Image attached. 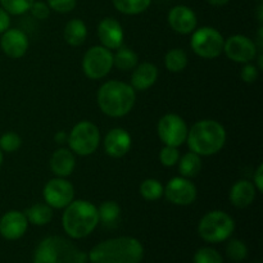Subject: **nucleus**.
<instances>
[{"label":"nucleus","mask_w":263,"mask_h":263,"mask_svg":"<svg viewBox=\"0 0 263 263\" xmlns=\"http://www.w3.org/2000/svg\"><path fill=\"white\" fill-rule=\"evenodd\" d=\"M143 257L144 247L138 239L120 236L97 244L87 258L91 263H140Z\"/></svg>","instance_id":"obj_1"},{"label":"nucleus","mask_w":263,"mask_h":263,"mask_svg":"<svg viewBox=\"0 0 263 263\" xmlns=\"http://www.w3.org/2000/svg\"><path fill=\"white\" fill-rule=\"evenodd\" d=\"M186 143L190 151L200 157L213 156L225 145L226 130L215 120L198 121L187 131Z\"/></svg>","instance_id":"obj_2"},{"label":"nucleus","mask_w":263,"mask_h":263,"mask_svg":"<svg viewBox=\"0 0 263 263\" xmlns=\"http://www.w3.org/2000/svg\"><path fill=\"white\" fill-rule=\"evenodd\" d=\"M98 223H99L98 207H95L89 200H72L64 208L62 225L69 238H86L95 230Z\"/></svg>","instance_id":"obj_3"},{"label":"nucleus","mask_w":263,"mask_h":263,"mask_svg":"<svg viewBox=\"0 0 263 263\" xmlns=\"http://www.w3.org/2000/svg\"><path fill=\"white\" fill-rule=\"evenodd\" d=\"M136 100L135 90L130 84L110 80L103 84L98 91V105L109 117H123L134 108Z\"/></svg>","instance_id":"obj_4"},{"label":"nucleus","mask_w":263,"mask_h":263,"mask_svg":"<svg viewBox=\"0 0 263 263\" xmlns=\"http://www.w3.org/2000/svg\"><path fill=\"white\" fill-rule=\"evenodd\" d=\"M87 254L62 236H48L39 243L33 263H86Z\"/></svg>","instance_id":"obj_5"},{"label":"nucleus","mask_w":263,"mask_h":263,"mask_svg":"<svg viewBox=\"0 0 263 263\" xmlns=\"http://www.w3.org/2000/svg\"><path fill=\"white\" fill-rule=\"evenodd\" d=\"M235 221L223 211H211L205 213L198 225V234L208 243H222L233 235Z\"/></svg>","instance_id":"obj_6"},{"label":"nucleus","mask_w":263,"mask_h":263,"mask_svg":"<svg viewBox=\"0 0 263 263\" xmlns=\"http://www.w3.org/2000/svg\"><path fill=\"white\" fill-rule=\"evenodd\" d=\"M69 149L74 154L86 157L97 152L100 144V133L97 125L90 121H81L69 133L67 139Z\"/></svg>","instance_id":"obj_7"},{"label":"nucleus","mask_w":263,"mask_h":263,"mask_svg":"<svg viewBox=\"0 0 263 263\" xmlns=\"http://www.w3.org/2000/svg\"><path fill=\"white\" fill-rule=\"evenodd\" d=\"M190 46L198 57L203 59H215L223 51L225 39L220 31L213 27H200L193 31Z\"/></svg>","instance_id":"obj_8"},{"label":"nucleus","mask_w":263,"mask_h":263,"mask_svg":"<svg viewBox=\"0 0 263 263\" xmlns=\"http://www.w3.org/2000/svg\"><path fill=\"white\" fill-rule=\"evenodd\" d=\"M113 68V53L103 45H95L82 58V71L91 80H100Z\"/></svg>","instance_id":"obj_9"},{"label":"nucleus","mask_w":263,"mask_h":263,"mask_svg":"<svg viewBox=\"0 0 263 263\" xmlns=\"http://www.w3.org/2000/svg\"><path fill=\"white\" fill-rule=\"evenodd\" d=\"M187 131L189 128L184 118L175 113L164 115L157 125V133L162 143L164 145L175 146V148H179L186 141Z\"/></svg>","instance_id":"obj_10"},{"label":"nucleus","mask_w":263,"mask_h":263,"mask_svg":"<svg viewBox=\"0 0 263 263\" xmlns=\"http://www.w3.org/2000/svg\"><path fill=\"white\" fill-rule=\"evenodd\" d=\"M44 200L55 210L66 208L74 198V189L64 177H55L48 181L43 190Z\"/></svg>","instance_id":"obj_11"},{"label":"nucleus","mask_w":263,"mask_h":263,"mask_svg":"<svg viewBox=\"0 0 263 263\" xmlns=\"http://www.w3.org/2000/svg\"><path fill=\"white\" fill-rule=\"evenodd\" d=\"M223 51L226 57L236 63H251L256 59L258 49L253 40L244 35H234L226 39L223 43Z\"/></svg>","instance_id":"obj_12"},{"label":"nucleus","mask_w":263,"mask_h":263,"mask_svg":"<svg viewBox=\"0 0 263 263\" xmlns=\"http://www.w3.org/2000/svg\"><path fill=\"white\" fill-rule=\"evenodd\" d=\"M163 195L175 205H190L197 199V187L186 177H174L167 182Z\"/></svg>","instance_id":"obj_13"},{"label":"nucleus","mask_w":263,"mask_h":263,"mask_svg":"<svg viewBox=\"0 0 263 263\" xmlns=\"http://www.w3.org/2000/svg\"><path fill=\"white\" fill-rule=\"evenodd\" d=\"M0 48L9 58L20 59L27 53L28 39L23 31L18 28H8L2 33Z\"/></svg>","instance_id":"obj_14"},{"label":"nucleus","mask_w":263,"mask_h":263,"mask_svg":"<svg viewBox=\"0 0 263 263\" xmlns=\"http://www.w3.org/2000/svg\"><path fill=\"white\" fill-rule=\"evenodd\" d=\"M98 36L104 48L117 50L123 45V28L117 20L112 17L103 18L98 25Z\"/></svg>","instance_id":"obj_15"},{"label":"nucleus","mask_w":263,"mask_h":263,"mask_svg":"<svg viewBox=\"0 0 263 263\" xmlns=\"http://www.w3.org/2000/svg\"><path fill=\"white\" fill-rule=\"evenodd\" d=\"M168 25L175 32L187 35L197 28L198 20L194 10L186 5H176L168 12Z\"/></svg>","instance_id":"obj_16"},{"label":"nucleus","mask_w":263,"mask_h":263,"mask_svg":"<svg viewBox=\"0 0 263 263\" xmlns=\"http://www.w3.org/2000/svg\"><path fill=\"white\" fill-rule=\"evenodd\" d=\"M28 228L25 213L20 211H9L0 218V235L7 240H17L22 238Z\"/></svg>","instance_id":"obj_17"},{"label":"nucleus","mask_w":263,"mask_h":263,"mask_svg":"<svg viewBox=\"0 0 263 263\" xmlns=\"http://www.w3.org/2000/svg\"><path fill=\"white\" fill-rule=\"evenodd\" d=\"M131 148V136L123 128L117 127L110 130L105 135L104 149L105 153L112 158H121L128 153Z\"/></svg>","instance_id":"obj_18"},{"label":"nucleus","mask_w":263,"mask_h":263,"mask_svg":"<svg viewBox=\"0 0 263 263\" xmlns=\"http://www.w3.org/2000/svg\"><path fill=\"white\" fill-rule=\"evenodd\" d=\"M257 193L258 192L253 182L248 181V180H239L231 186L229 199L234 207L246 208L254 202Z\"/></svg>","instance_id":"obj_19"},{"label":"nucleus","mask_w":263,"mask_h":263,"mask_svg":"<svg viewBox=\"0 0 263 263\" xmlns=\"http://www.w3.org/2000/svg\"><path fill=\"white\" fill-rule=\"evenodd\" d=\"M157 79H158V68L153 63L144 62L134 68L133 76H131V86L134 90L144 91L153 86Z\"/></svg>","instance_id":"obj_20"},{"label":"nucleus","mask_w":263,"mask_h":263,"mask_svg":"<svg viewBox=\"0 0 263 263\" xmlns=\"http://www.w3.org/2000/svg\"><path fill=\"white\" fill-rule=\"evenodd\" d=\"M76 158L71 149L59 148L50 158V168L57 177H67L73 172Z\"/></svg>","instance_id":"obj_21"},{"label":"nucleus","mask_w":263,"mask_h":263,"mask_svg":"<svg viewBox=\"0 0 263 263\" xmlns=\"http://www.w3.org/2000/svg\"><path fill=\"white\" fill-rule=\"evenodd\" d=\"M87 27L84 21L74 18L71 20L64 27V40L71 46H79L86 40Z\"/></svg>","instance_id":"obj_22"},{"label":"nucleus","mask_w":263,"mask_h":263,"mask_svg":"<svg viewBox=\"0 0 263 263\" xmlns=\"http://www.w3.org/2000/svg\"><path fill=\"white\" fill-rule=\"evenodd\" d=\"M23 213H25L28 222L36 226L46 225L53 218V208L46 203H36V204L27 208Z\"/></svg>","instance_id":"obj_23"},{"label":"nucleus","mask_w":263,"mask_h":263,"mask_svg":"<svg viewBox=\"0 0 263 263\" xmlns=\"http://www.w3.org/2000/svg\"><path fill=\"white\" fill-rule=\"evenodd\" d=\"M177 164H179V171L181 176L192 179V177L197 176L202 170V158H200L199 154L190 151L182 157H180Z\"/></svg>","instance_id":"obj_24"},{"label":"nucleus","mask_w":263,"mask_h":263,"mask_svg":"<svg viewBox=\"0 0 263 263\" xmlns=\"http://www.w3.org/2000/svg\"><path fill=\"white\" fill-rule=\"evenodd\" d=\"M138 54L133 49L123 45L117 49L116 54H113V66L121 71H131L138 66Z\"/></svg>","instance_id":"obj_25"},{"label":"nucleus","mask_w":263,"mask_h":263,"mask_svg":"<svg viewBox=\"0 0 263 263\" xmlns=\"http://www.w3.org/2000/svg\"><path fill=\"white\" fill-rule=\"evenodd\" d=\"M164 66L170 72L179 73L182 72L187 66V55L182 49L175 48L167 51L164 57Z\"/></svg>","instance_id":"obj_26"},{"label":"nucleus","mask_w":263,"mask_h":263,"mask_svg":"<svg viewBox=\"0 0 263 263\" xmlns=\"http://www.w3.org/2000/svg\"><path fill=\"white\" fill-rule=\"evenodd\" d=\"M152 0H113V5L118 12L123 14L135 15L145 12Z\"/></svg>","instance_id":"obj_27"},{"label":"nucleus","mask_w":263,"mask_h":263,"mask_svg":"<svg viewBox=\"0 0 263 263\" xmlns=\"http://www.w3.org/2000/svg\"><path fill=\"white\" fill-rule=\"evenodd\" d=\"M98 216H99L100 222H103L104 225H113L120 218L121 208L115 200H105L98 208Z\"/></svg>","instance_id":"obj_28"},{"label":"nucleus","mask_w":263,"mask_h":263,"mask_svg":"<svg viewBox=\"0 0 263 263\" xmlns=\"http://www.w3.org/2000/svg\"><path fill=\"white\" fill-rule=\"evenodd\" d=\"M164 187L158 180L156 179H146L141 182L140 185V194L141 197L149 202H156L163 197Z\"/></svg>","instance_id":"obj_29"},{"label":"nucleus","mask_w":263,"mask_h":263,"mask_svg":"<svg viewBox=\"0 0 263 263\" xmlns=\"http://www.w3.org/2000/svg\"><path fill=\"white\" fill-rule=\"evenodd\" d=\"M35 0H0V7L4 8L9 14L21 15L28 12Z\"/></svg>","instance_id":"obj_30"},{"label":"nucleus","mask_w":263,"mask_h":263,"mask_svg":"<svg viewBox=\"0 0 263 263\" xmlns=\"http://www.w3.org/2000/svg\"><path fill=\"white\" fill-rule=\"evenodd\" d=\"M226 254H228V257L231 261L241 262L247 258V256H248V248H247V246L241 240H239V239H233V240H230L228 243V247H226Z\"/></svg>","instance_id":"obj_31"},{"label":"nucleus","mask_w":263,"mask_h":263,"mask_svg":"<svg viewBox=\"0 0 263 263\" xmlns=\"http://www.w3.org/2000/svg\"><path fill=\"white\" fill-rule=\"evenodd\" d=\"M22 144V139L18 134L12 133H5L0 136V149L3 153H13V152L18 151Z\"/></svg>","instance_id":"obj_32"},{"label":"nucleus","mask_w":263,"mask_h":263,"mask_svg":"<svg viewBox=\"0 0 263 263\" xmlns=\"http://www.w3.org/2000/svg\"><path fill=\"white\" fill-rule=\"evenodd\" d=\"M194 263H223L222 257L216 249L205 247L195 252Z\"/></svg>","instance_id":"obj_33"},{"label":"nucleus","mask_w":263,"mask_h":263,"mask_svg":"<svg viewBox=\"0 0 263 263\" xmlns=\"http://www.w3.org/2000/svg\"><path fill=\"white\" fill-rule=\"evenodd\" d=\"M180 159V153L179 149L175 148V146H168L164 145L163 148L159 152V161L163 164L164 167H172L175 164H177Z\"/></svg>","instance_id":"obj_34"},{"label":"nucleus","mask_w":263,"mask_h":263,"mask_svg":"<svg viewBox=\"0 0 263 263\" xmlns=\"http://www.w3.org/2000/svg\"><path fill=\"white\" fill-rule=\"evenodd\" d=\"M46 4L49 5L50 10L64 14L72 12L76 8L77 0H48Z\"/></svg>","instance_id":"obj_35"},{"label":"nucleus","mask_w":263,"mask_h":263,"mask_svg":"<svg viewBox=\"0 0 263 263\" xmlns=\"http://www.w3.org/2000/svg\"><path fill=\"white\" fill-rule=\"evenodd\" d=\"M259 76V69L258 67H256L252 63H246V66L241 68L240 77L244 82L247 84H253V82L257 81Z\"/></svg>","instance_id":"obj_36"},{"label":"nucleus","mask_w":263,"mask_h":263,"mask_svg":"<svg viewBox=\"0 0 263 263\" xmlns=\"http://www.w3.org/2000/svg\"><path fill=\"white\" fill-rule=\"evenodd\" d=\"M28 12L37 20H46L50 14V8L44 2H33Z\"/></svg>","instance_id":"obj_37"},{"label":"nucleus","mask_w":263,"mask_h":263,"mask_svg":"<svg viewBox=\"0 0 263 263\" xmlns=\"http://www.w3.org/2000/svg\"><path fill=\"white\" fill-rule=\"evenodd\" d=\"M253 185L256 186L257 192H263V164H259L258 168L256 170L253 176Z\"/></svg>","instance_id":"obj_38"},{"label":"nucleus","mask_w":263,"mask_h":263,"mask_svg":"<svg viewBox=\"0 0 263 263\" xmlns=\"http://www.w3.org/2000/svg\"><path fill=\"white\" fill-rule=\"evenodd\" d=\"M10 26V14L4 9V8L0 7V33H3L4 31H7Z\"/></svg>","instance_id":"obj_39"},{"label":"nucleus","mask_w":263,"mask_h":263,"mask_svg":"<svg viewBox=\"0 0 263 263\" xmlns=\"http://www.w3.org/2000/svg\"><path fill=\"white\" fill-rule=\"evenodd\" d=\"M67 139H68V135H67L66 131H58V133L55 134V136H54V140L58 144L67 143Z\"/></svg>","instance_id":"obj_40"},{"label":"nucleus","mask_w":263,"mask_h":263,"mask_svg":"<svg viewBox=\"0 0 263 263\" xmlns=\"http://www.w3.org/2000/svg\"><path fill=\"white\" fill-rule=\"evenodd\" d=\"M207 2L210 3V4L216 5V7H222V5L228 4L230 0H207Z\"/></svg>","instance_id":"obj_41"},{"label":"nucleus","mask_w":263,"mask_h":263,"mask_svg":"<svg viewBox=\"0 0 263 263\" xmlns=\"http://www.w3.org/2000/svg\"><path fill=\"white\" fill-rule=\"evenodd\" d=\"M258 21L261 23H262V21H263V5L262 4L258 7Z\"/></svg>","instance_id":"obj_42"},{"label":"nucleus","mask_w":263,"mask_h":263,"mask_svg":"<svg viewBox=\"0 0 263 263\" xmlns=\"http://www.w3.org/2000/svg\"><path fill=\"white\" fill-rule=\"evenodd\" d=\"M3 159H4V153H3L2 149H0V166L3 164Z\"/></svg>","instance_id":"obj_43"},{"label":"nucleus","mask_w":263,"mask_h":263,"mask_svg":"<svg viewBox=\"0 0 263 263\" xmlns=\"http://www.w3.org/2000/svg\"><path fill=\"white\" fill-rule=\"evenodd\" d=\"M258 2H262V0H258Z\"/></svg>","instance_id":"obj_44"}]
</instances>
